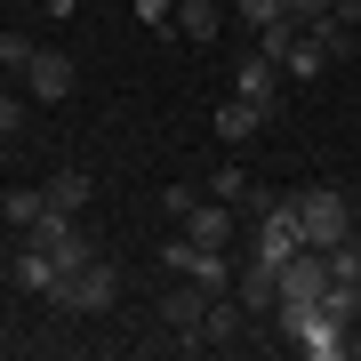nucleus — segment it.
Segmentation results:
<instances>
[{"label": "nucleus", "mask_w": 361, "mask_h": 361, "mask_svg": "<svg viewBox=\"0 0 361 361\" xmlns=\"http://www.w3.org/2000/svg\"><path fill=\"white\" fill-rule=\"evenodd\" d=\"M297 225H305V249H337L353 233V201L337 185H305L297 193Z\"/></svg>", "instance_id": "obj_1"}, {"label": "nucleus", "mask_w": 361, "mask_h": 361, "mask_svg": "<svg viewBox=\"0 0 361 361\" xmlns=\"http://www.w3.org/2000/svg\"><path fill=\"white\" fill-rule=\"evenodd\" d=\"M113 297H121V273L104 265V257H89V265H73L65 281L49 289V305L56 313H113Z\"/></svg>", "instance_id": "obj_2"}, {"label": "nucleus", "mask_w": 361, "mask_h": 361, "mask_svg": "<svg viewBox=\"0 0 361 361\" xmlns=\"http://www.w3.org/2000/svg\"><path fill=\"white\" fill-rule=\"evenodd\" d=\"M25 241L40 249V257H49L56 273H73V265H89L97 257V249H89V233H80V217H73V209H40V225L25 233Z\"/></svg>", "instance_id": "obj_3"}, {"label": "nucleus", "mask_w": 361, "mask_h": 361, "mask_svg": "<svg viewBox=\"0 0 361 361\" xmlns=\"http://www.w3.org/2000/svg\"><path fill=\"white\" fill-rule=\"evenodd\" d=\"M201 313H209V289L201 281H169L161 289V329H177V337H169L177 353H209L201 345Z\"/></svg>", "instance_id": "obj_4"}, {"label": "nucleus", "mask_w": 361, "mask_h": 361, "mask_svg": "<svg viewBox=\"0 0 361 361\" xmlns=\"http://www.w3.org/2000/svg\"><path fill=\"white\" fill-rule=\"evenodd\" d=\"M161 273H177V281H201L209 297H217V289H233V257H225V249H201V241H185V233L161 249Z\"/></svg>", "instance_id": "obj_5"}, {"label": "nucleus", "mask_w": 361, "mask_h": 361, "mask_svg": "<svg viewBox=\"0 0 361 361\" xmlns=\"http://www.w3.org/2000/svg\"><path fill=\"white\" fill-rule=\"evenodd\" d=\"M177 233H185V241H201V249H233V241H241V209L217 201V193H201V201L177 217Z\"/></svg>", "instance_id": "obj_6"}, {"label": "nucleus", "mask_w": 361, "mask_h": 361, "mask_svg": "<svg viewBox=\"0 0 361 361\" xmlns=\"http://www.w3.org/2000/svg\"><path fill=\"white\" fill-rule=\"evenodd\" d=\"M80 89V65L65 49H32V65H25V97H40V104H65Z\"/></svg>", "instance_id": "obj_7"}, {"label": "nucleus", "mask_w": 361, "mask_h": 361, "mask_svg": "<svg viewBox=\"0 0 361 361\" xmlns=\"http://www.w3.org/2000/svg\"><path fill=\"white\" fill-rule=\"evenodd\" d=\"M345 329H353V322H337V313H329V305H313V313H305V322H297V329H289V345H297V353H305V361H345Z\"/></svg>", "instance_id": "obj_8"}, {"label": "nucleus", "mask_w": 361, "mask_h": 361, "mask_svg": "<svg viewBox=\"0 0 361 361\" xmlns=\"http://www.w3.org/2000/svg\"><path fill=\"white\" fill-rule=\"evenodd\" d=\"M233 97H249V104H265V113H281V65L257 49V56H241L233 65Z\"/></svg>", "instance_id": "obj_9"}, {"label": "nucleus", "mask_w": 361, "mask_h": 361, "mask_svg": "<svg viewBox=\"0 0 361 361\" xmlns=\"http://www.w3.org/2000/svg\"><path fill=\"white\" fill-rule=\"evenodd\" d=\"M233 297H241L249 313H273V305H281V265H265V257H249L241 273H233Z\"/></svg>", "instance_id": "obj_10"}, {"label": "nucleus", "mask_w": 361, "mask_h": 361, "mask_svg": "<svg viewBox=\"0 0 361 361\" xmlns=\"http://www.w3.org/2000/svg\"><path fill=\"white\" fill-rule=\"evenodd\" d=\"M40 193H49V209H73V217H80V209H89V193H97V177H89V169H56V177L49 185H40Z\"/></svg>", "instance_id": "obj_11"}, {"label": "nucleus", "mask_w": 361, "mask_h": 361, "mask_svg": "<svg viewBox=\"0 0 361 361\" xmlns=\"http://www.w3.org/2000/svg\"><path fill=\"white\" fill-rule=\"evenodd\" d=\"M265 121H273V113H265V104H249V97H225V104H217V137H225V145L257 137Z\"/></svg>", "instance_id": "obj_12"}, {"label": "nucleus", "mask_w": 361, "mask_h": 361, "mask_svg": "<svg viewBox=\"0 0 361 361\" xmlns=\"http://www.w3.org/2000/svg\"><path fill=\"white\" fill-rule=\"evenodd\" d=\"M8 273H16V289H25V297H49L56 281H65V273H56L49 257H40V249H32V241H25V249H16V265H8Z\"/></svg>", "instance_id": "obj_13"}, {"label": "nucleus", "mask_w": 361, "mask_h": 361, "mask_svg": "<svg viewBox=\"0 0 361 361\" xmlns=\"http://www.w3.org/2000/svg\"><path fill=\"white\" fill-rule=\"evenodd\" d=\"M322 73H329L322 40H313V32H297V40H289V56H281V80H322Z\"/></svg>", "instance_id": "obj_14"}, {"label": "nucleus", "mask_w": 361, "mask_h": 361, "mask_svg": "<svg viewBox=\"0 0 361 361\" xmlns=\"http://www.w3.org/2000/svg\"><path fill=\"white\" fill-rule=\"evenodd\" d=\"M177 32L185 40H217L225 32V8H217V0H177Z\"/></svg>", "instance_id": "obj_15"}, {"label": "nucleus", "mask_w": 361, "mask_h": 361, "mask_svg": "<svg viewBox=\"0 0 361 361\" xmlns=\"http://www.w3.org/2000/svg\"><path fill=\"white\" fill-rule=\"evenodd\" d=\"M40 209H49V193H32V185H8V193H0V217H8L16 233H32Z\"/></svg>", "instance_id": "obj_16"}, {"label": "nucleus", "mask_w": 361, "mask_h": 361, "mask_svg": "<svg viewBox=\"0 0 361 361\" xmlns=\"http://www.w3.org/2000/svg\"><path fill=\"white\" fill-rule=\"evenodd\" d=\"M209 193L241 209V201H249V169H241V161H217V169H209Z\"/></svg>", "instance_id": "obj_17"}, {"label": "nucleus", "mask_w": 361, "mask_h": 361, "mask_svg": "<svg viewBox=\"0 0 361 361\" xmlns=\"http://www.w3.org/2000/svg\"><path fill=\"white\" fill-rule=\"evenodd\" d=\"M281 16H289V0H233V25H249V32L281 25Z\"/></svg>", "instance_id": "obj_18"}, {"label": "nucleus", "mask_w": 361, "mask_h": 361, "mask_svg": "<svg viewBox=\"0 0 361 361\" xmlns=\"http://www.w3.org/2000/svg\"><path fill=\"white\" fill-rule=\"evenodd\" d=\"M25 65H32V40H25V32H0V73L25 80Z\"/></svg>", "instance_id": "obj_19"}, {"label": "nucleus", "mask_w": 361, "mask_h": 361, "mask_svg": "<svg viewBox=\"0 0 361 361\" xmlns=\"http://www.w3.org/2000/svg\"><path fill=\"white\" fill-rule=\"evenodd\" d=\"M353 273H361V249H353V233H345V241L329 249V281H353Z\"/></svg>", "instance_id": "obj_20"}, {"label": "nucleus", "mask_w": 361, "mask_h": 361, "mask_svg": "<svg viewBox=\"0 0 361 361\" xmlns=\"http://www.w3.org/2000/svg\"><path fill=\"white\" fill-rule=\"evenodd\" d=\"M137 16H145L153 32H169V25H177V0H137Z\"/></svg>", "instance_id": "obj_21"}, {"label": "nucleus", "mask_w": 361, "mask_h": 361, "mask_svg": "<svg viewBox=\"0 0 361 361\" xmlns=\"http://www.w3.org/2000/svg\"><path fill=\"white\" fill-rule=\"evenodd\" d=\"M16 129H25V97H8V89H0V137H16Z\"/></svg>", "instance_id": "obj_22"}, {"label": "nucleus", "mask_w": 361, "mask_h": 361, "mask_svg": "<svg viewBox=\"0 0 361 361\" xmlns=\"http://www.w3.org/2000/svg\"><path fill=\"white\" fill-rule=\"evenodd\" d=\"M193 201H201V185H169V193H161V209H169V217H185Z\"/></svg>", "instance_id": "obj_23"}, {"label": "nucleus", "mask_w": 361, "mask_h": 361, "mask_svg": "<svg viewBox=\"0 0 361 361\" xmlns=\"http://www.w3.org/2000/svg\"><path fill=\"white\" fill-rule=\"evenodd\" d=\"M289 16H297V25H313V16H329V0H289Z\"/></svg>", "instance_id": "obj_24"}, {"label": "nucleus", "mask_w": 361, "mask_h": 361, "mask_svg": "<svg viewBox=\"0 0 361 361\" xmlns=\"http://www.w3.org/2000/svg\"><path fill=\"white\" fill-rule=\"evenodd\" d=\"M345 353H353V361H361V313H353V329H345Z\"/></svg>", "instance_id": "obj_25"}, {"label": "nucleus", "mask_w": 361, "mask_h": 361, "mask_svg": "<svg viewBox=\"0 0 361 361\" xmlns=\"http://www.w3.org/2000/svg\"><path fill=\"white\" fill-rule=\"evenodd\" d=\"M353 65H361V25H353Z\"/></svg>", "instance_id": "obj_26"}, {"label": "nucleus", "mask_w": 361, "mask_h": 361, "mask_svg": "<svg viewBox=\"0 0 361 361\" xmlns=\"http://www.w3.org/2000/svg\"><path fill=\"white\" fill-rule=\"evenodd\" d=\"M353 297H361V273H353Z\"/></svg>", "instance_id": "obj_27"}]
</instances>
